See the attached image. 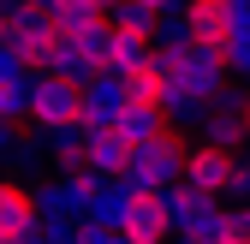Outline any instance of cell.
Returning a JSON list of instances; mask_svg holds the SVG:
<instances>
[{
  "label": "cell",
  "mask_w": 250,
  "mask_h": 244,
  "mask_svg": "<svg viewBox=\"0 0 250 244\" xmlns=\"http://www.w3.org/2000/svg\"><path fill=\"white\" fill-rule=\"evenodd\" d=\"M185 155H191V143H185L179 131H161L155 143L131 149V167H125V185H131V191H149V197H161V191L185 185Z\"/></svg>",
  "instance_id": "obj_1"
},
{
  "label": "cell",
  "mask_w": 250,
  "mask_h": 244,
  "mask_svg": "<svg viewBox=\"0 0 250 244\" xmlns=\"http://www.w3.org/2000/svg\"><path fill=\"white\" fill-rule=\"evenodd\" d=\"M155 72L173 78V83H185V89H197L203 102H221L227 89H232V83H227V78H232V72H227V54H221V48H197V42L185 48V54H155Z\"/></svg>",
  "instance_id": "obj_2"
},
{
  "label": "cell",
  "mask_w": 250,
  "mask_h": 244,
  "mask_svg": "<svg viewBox=\"0 0 250 244\" xmlns=\"http://www.w3.org/2000/svg\"><path fill=\"white\" fill-rule=\"evenodd\" d=\"M66 125H83V89L54 78V72H36L30 78V131H66Z\"/></svg>",
  "instance_id": "obj_3"
},
{
  "label": "cell",
  "mask_w": 250,
  "mask_h": 244,
  "mask_svg": "<svg viewBox=\"0 0 250 244\" xmlns=\"http://www.w3.org/2000/svg\"><path fill=\"white\" fill-rule=\"evenodd\" d=\"M6 42L30 60V72H48L54 42H60V24H54V12L36 6V0H12V12H6Z\"/></svg>",
  "instance_id": "obj_4"
},
{
  "label": "cell",
  "mask_w": 250,
  "mask_h": 244,
  "mask_svg": "<svg viewBox=\"0 0 250 244\" xmlns=\"http://www.w3.org/2000/svg\"><path fill=\"white\" fill-rule=\"evenodd\" d=\"M232 179H238V155L227 149H208V143H191V155H185V185L203 191V197H232Z\"/></svg>",
  "instance_id": "obj_5"
},
{
  "label": "cell",
  "mask_w": 250,
  "mask_h": 244,
  "mask_svg": "<svg viewBox=\"0 0 250 244\" xmlns=\"http://www.w3.org/2000/svg\"><path fill=\"white\" fill-rule=\"evenodd\" d=\"M42 238V215H36V197L18 179H0V244H36Z\"/></svg>",
  "instance_id": "obj_6"
},
{
  "label": "cell",
  "mask_w": 250,
  "mask_h": 244,
  "mask_svg": "<svg viewBox=\"0 0 250 244\" xmlns=\"http://www.w3.org/2000/svg\"><path fill=\"white\" fill-rule=\"evenodd\" d=\"M125 113H131V83H125V78L102 72L96 83H83V125L89 131H113Z\"/></svg>",
  "instance_id": "obj_7"
},
{
  "label": "cell",
  "mask_w": 250,
  "mask_h": 244,
  "mask_svg": "<svg viewBox=\"0 0 250 244\" xmlns=\"http://www.w3.org/2000/svg\"><path fill=\"white\" fill-rule=\"evenodd\" d=\"M203 143H208V149H227V155H238V149L250 143V125H244V89H227V96L214 102L208 125H203Z\"/></svg>",
  "instance_id": "obj_8"
},
{
  "label": "cell",
  "mask_w": 250,
  "mask_h": 244,
  "mask_svg": "<svg viewBox=\"0 0 250 244\" xmlns=\"http://www.w3.org/2000/svg\"><path fill=\"white\" fill-rule=\"evenodd\" d=\"M131 244H167V232H173V215H167V197H149V191H137L131 197V208H125V226H119Z\"/></svg>",
  "instance_id": "obj_9"
},
{
  "label": "cell",
  "mask_w": 250,
  "mask_h": 244,
  "mask_svg": "<svg viewBox=\"0 0 250 244\" xmlns=\"http://www.w3.org/2000/svg\"><path fill=\"white\" fill-rule=\"evenodd\" d=\"M125 167H131V143H125L119 131H89L83 173H96V179H125Z\"/></svg>",
  "instance_id": "obj_10"
},
{
  "label": "cell",
  "mask_w": 250,
  "mask_h": 244,
  "mask_svg": "<svg viewBox=\"0 0 250 244\" xmlns=\"http://www.w3.org/2000/svg\"><path fill=\"white\" fill-rule=\"evenodd\" d=\"M185 24H191V42L197 48H227V36H232V6H221V0H191Z\"/></svg>",
  "instance_id": "obj_11"
},
{
  "label": "cell",
  "mask_w": 250,
  "mask_h": 244,
  "mask_svg": "<svg viewBox=\"0 0 250 244\" xmlns=\"http://www.w3.org/2000/svg\"><path fill=\"white\" fill-rule=\"evenodd\" d=\"M161 197H167V215H173L179 232H191V226H203V221L214 215V197H203V191H191V185H173V191H161Z\"/></svg>",
  "instance_id": "obj_12"
},
{
  "label": "cell",
  "mask_w": 250,
  "mask_h": 244,
  "mask_svg": "<svg viewBox=\"0 0 250 244\" xmlns=\"http://www.w3.org/2000/svg\"><path fill=\"white\" fill-rule=\"evenodd\" d=\"M54 24H60V36H83V30L107 24V6L102 0H54Z\"/></svg>",
  "instance_id": "obj_13"
},
{
  "label": "cell",
  "mask_w": 250,
  "mask_h": 244,
  "mask_svg": "<svg viewBox=\"0 0 250 244\" xmlns=\"http://www.w3.org/2000/svg\"><path fill=\"white\" fill-rule=\"evenodd\" d=\"M131 185H125V179H107V185H102V203H96V215H89V221H96V226H107V232H119L125 226V208H131Z\"/></svg>",
  "instance_id": "obj_14"
},
{
  "label": "cell",
  "mask_w": 250,
  "mask_h": 244,
  "mask_svg": "<svg viewBox=\"0 0 250 244\" xmlns=\"http://www.w3.org/2000/svg\"><path fill=\"white\" fill-rule=\"evenodd\" d=\"M113 131H119L125 143H131V149H143V143H155V137L167 131V119H161V107H131V113H125Z\"/></svg>",
  "instance_id": "obj_15"
},
{
  "label": "cell",
  "mask_w": 250,
  "mask_h": 244,
  "mask_svg": "<svg viewBox=\"0 0 250 244\" xmlns=\"http://www.w3.org/2000/svg\"><path fill=\"white\" fill-rule=\"evenodd\" d=\"M107 24H113V30H131V36H149V42H155V24H161V12L137 6V0H119V6L107 12Z\"/></svg>",
  "instance_id": "obj_16"
},
{
  "label": "cell",
  "mask_w": 250,
  "mask_h": 244,
  "mask_svg": "<svg viewBox=\"0 0 250 244\" xmlns=\"http://www.w3.org/2000/svg\"><path fill=\"white\" fill-rule=\"evenodd\" d=\"M185 48H191L185 12H161V24H155V54H185Z\"/></svg>",
  "instance_id": "obj_17"
},
{
  "label": "cell",
  "mask_w": 250,
  "mask_h": 244,
  "mask_svg": "<svg viewBox=\"0 0 250 244\" xmlns=\"http://www.w3.org/2000/svg\"><path fill=\"white\" fill-rule=\"evenodd\" d=\"M0 119L30 125V83H0Z\"/></svg>",
  "instance_id": "obj_18"
},
{
  "label": "cell",
  "mask_w": 250,
  "mask_h": 244,
  "mask_svg": "<svg viewBox=\"0 0 250 244\" xmlns=\"http://www.w3.org/2000/svg\"><path fill=\"white\" fill-rule=\"evenodd\" d=\"M30 78H36V72H30V60L0 36V83H30Z\"/></svg>",
  "instance_id": "obj_19"
},
{
  "label": "cell",
  "mask_w": 250,
  "mask_h": 244,
  "mask_svg": "<svg viewBox=\"0 0 250 244\" xmlns=\"http://www.w3.org/2000/svg\"><path fill=\"white\" fill-rule=\"evenodd\" d=\"M78 244H131L125 232H107V226H96V221H83L78 226Z\"/></svg>",
  "instance_id": "obj_20"
},
{
  "label": "cell",
  "mask_w": 250,
  "mask_h": 244,
  "mask_svg": "<svg viewBox=\"0 0 250 244\" xmlns=\"http://www.w3.org/2000/svg\"><path fill=\"white\" fill-rule=\"evenodd\" d=\"M179 244H214L208 232H179Z\"/></svg>",
  "instance_id": "obj_21"
},
{
  "label": "cell",
  "mask_w": 250,
  "mask_h": 244,
  "mask_svg": "<svg viewBox=\"0 0 250 244\" xmlns=\"http://www.w3.org/2000/svg\"><path fill=\"white\" fill-rule=\"evenodd\" d=\"M214 244H244V238H214Z\"/></svg>",
  "instance_id": "obj_22"
},
{
  "label": "cell",
  "mask_w": 250,
  "mask_h": 244,
  "mask_svg": "<svg viewBox=\"0 0 250 244\" xmlns=\"http://www.w3.org/2000/svg\"><path fill=\"white\" fill-rule=\"evenodd\" d=\"M102 6H107V12H113V6H119V0H102Z\"/></svg>",
  "instance_id": "obj_23"
},
{
  "label": "cell",
  "mask_w": 250,
  "mask_h": 244,
  "mask_svg": "<svg viewBox=\"0 0 250 244\" xmlns=\"http://www.w3.org/2000/svg\"><path fill=\"white\" fill-rule=\"evenodd\" d=\"M221 6H238V0H221Z\"/></svg>",
  "instance_id": "obj_24"
}]
</instances>
